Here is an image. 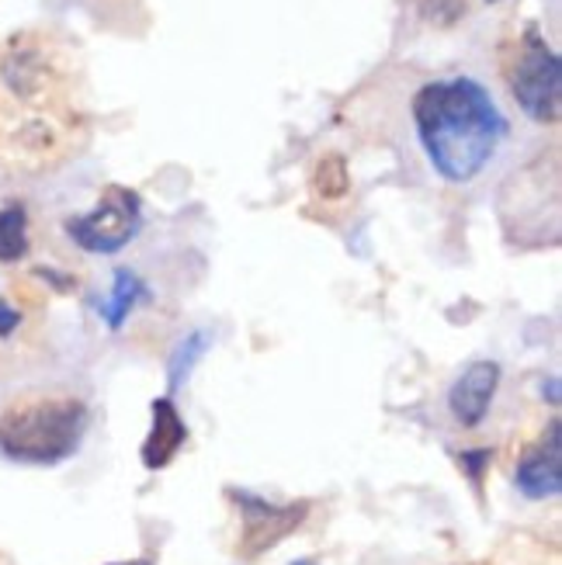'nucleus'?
Here are the masks:
<instances>
[{
	"mask_svg": "<svg viewBox=\"0 0 562 565\" xmlns=\"http://www.w3.org/2000/svg\"><path fill=\"white\" fill-rule=\"evenodd\" d=\"M112 565H150L146 558H132V562H112Z\"/></svg>",
	"mask_w": 562,
	"mask_h": 565,
	"instance_id": "f3484780",
	"label": "nucleus"
},
{
	"mask_svg": "<svg viewBox=\"0 0 562 565\" xmlns=\"http://www.w3.org/2000/svg\"><path fill=\"white\" fill-rule=\"evenodd\" d=\"M559 420L549 424V437H542L539 448H531L521 461L515 482L528 500H552L562 489V448H559Z\"/></svg>",
	"mask_w": 562,
	"mask_h": 565,
	"instance_id": "6e6552de",
	"label": "nucleus"
},
{
	"mask_svg": "<svg viewBox=\"0 0 562 565\" xmlns=\"http://www.w3.org/2000/svg\"><path fill=\"white\" fill-rule=\"evenodd\" d=\"M413 126L431 167L448 184L479 178L507 139L503 111L473 77L424 84L413 97Z\"/></svg>",
	"mask_w": 562,
	"mask_h": 565,
	"instance_id": "f03ea898",
	"label": "nucleus"
},
{
	"mask_svg": "<svg viewBox=\"0 0 562 565\" xmlns=\"http://www.w3.org/2000/svg\"><path fill=\"white\" fill-rule=\"evenodd\" d=\"M421 8L434 24H455L466 14V0H421Z\"/></svg>",
	"mask_w": 562,
	"mask_h": 565,
	"instance_id": "4468645a",
	"label": "nucleus"
},
{
	"mask_svg": "<svg viewBox=\"0 0 562 565\" xmlns=\"http://www.w3.org/2000/svg\"><path fill=\"white\" fill-rule=\"evenodd\" d=\"M87 403L63 392H32L0 409V451L21 465H60L81 448Z\"/></svg>",
	"mask_w": 562,
	"mask_h": 565,
	"instance_id": "7ed1b4c3",
	"label": "nucleus"
},
{
	"mask_svg": "<svg viewBox=\"0 0 562 565\" xmlns=\"http://www.w3.org/2000/svg\"><path fill=\"white\" fill-rule=\"evenodd\" d=\"M312 184H316V194H324V199H344L348 188H351V174H348L344 157H337V153L324 157L320 167H316Z\"/></svg>",
	"mask_w": 562,
	"mask_h": 565,
	"instance_id": "ddd939ff",
	"label": "nucleus"
},
{
	"mask_svg": "<svg viewBox=\"0 0 562 565\" xmlns=\"http://www.w3.org/2000/svg\"><path fill=\"white\" fill-rule=\"evenodd\" d=\"M233 503L240 507L243 518V537H240V552L254 558L267 548H275L278 542H285L288 534H296L303 527V521L309 518V503H267L247 489H230Z\"/></svg>",
	"mask_w": 562,
	"mask_h": 565,
	"instance_id": "423d86ee",
	"label": "nucleus"
},
{
	"mask_svg": "<svg viewBox=\"0 0 562 565\" xmlns=\"http://www.w3.org/2000/svg\"><path fill=\"white\" fill-rule=\"evenodd\" d=\"M29 254V215L21 205L0 209V260H21Z\"/></svg>",
	"mask_w": 562,
	"mask_h": 565,
	"instance_id": "f8f14e48",
	"label": "nucleus"
},
{
	"mask_svg": "<svg viewBox=\"0 0 562 565\" xmlns=\"http://www.w3.org/2000/svg\"><path fill=\"white\" fill-rule=\"evenodd\" d=\"M84 126L77 77L63 49L39 32L0 45V157L24 167L63 160Z\"/></svg>",
	"mask_w": 562,
	"mask_h": 565,
	"instance_id": "f257e3e1",
	"label": "nucleus"
},
{
	"mask_svg": "<svg viewBox=\"0 0 562 565\" xmlns=\"http://www.w3.org/2000/svg\"><path fill=\"white\" fill-rule=\"evenodd\" d=\"M500 385L497 361H473L448 388V409L462 427H479Z\"/></svg>",
	"mask_w": 562,
	"mask_h": 565,
	"instance_id": "0eeeda50",
	"label": "nucleus"
},
{
	"mask_svg": "<svg viewBox=\"0 0 562 565\" xmlns=\"http://www.w3.org/2000/svg\"><path fill=\"white\" fill-rule=\"evenodd\" d=\"M142 295H146V285L139 281V275H132L129 267H118V271H115V285H112V295H108V302L102 306L105 323H108L112 330H118V327L129 319V312L142 302Z\"/></svg>",
	"mask_w": 562,
	"mask_h": 565,
	"instance_id": "9d476101",
	"label": "nucleus"
},
{
	"mask_svg": "<svg viewBox=\"0 0 562 565\" xmlns=\"http://www.w3.org/2000/svg\"><path fill=\"white\" fill-rule=\"evenodd\" d=\"M212 348V337L205 330H194L188 333L174 351H170V361H167V382L170 388H181L188 382V375L194 372V364L205 358V351Z\"/></svg>",
	"mask_w": 562,
	"mask_h": 565,
	"instance_id": "9b49d317",
	"label": "nucleus"
},
{
	"mask_svg": "<svg viewBox=\"0 0 562 565\" xmlns=\"http://www.w3.org/2000/svg\"><path fill=\"white\" fill-rule=\"evenodd\" d=\"M486 4H500V0H486Z\"/></svg>",
	"mask_w": 562,
	"mask_h": 565,
	"instance_id": "6ab92c4d",
	"label": "nucleus"
},
{
	"mask_svg": "<svg viewBox=\"0 0 562 565\" xmlns=\"http://www.w3.org/2000/svg\"><path fill=\"white\" fill-rule=\"evenodd\" d=\"M139 230H142V202L136 191L121 184H108L102 202L87 215H77L66 223L70 239L87 254H118L139 236Z\"/></svg>",
	"mask_w": 562,
	"mask_h": 565,
	"instance_id": "39448f33",
	"label": "nucleus"
},
{
	"mask_svg": "<svg viewBox=\"0 0 562 565\" xmlns=\"http://www.w3.org/2000/svg\"><path fill=\"white\" fill-rule=\"evenodd\" d=\"M291 565H316V562H306V558H303V562H291Z\"/></svg>",
	"mask_w": 562,
	"mask_h": 565,
	"instance_id": "a211bd4d",
	"label": "nucleus"
},
{
	"mask_svg": "<svg viewBox=\"0 0 562 565\" xmlns=\"http://www.w3.org/2000/svg\"><path fill=\"white\" fill-rule=\"evenodd\" d=\"M549 399L559 403V379H549Z\"/></svg>",
	"mask_w": 562,
	"mask_h": 565,
	"instance_id": "dca6fc26",
	"label": "nucleus"
},
{
	"mask_svg": "<svg viewBox=\"0 0 562 565\" xmlns=\"http://www.w3.org/2000/svg\"><path fill=\"white\" fill-rule=\"evenodd\" d=\"M14 327H18V312L0 299V337H8V333H14Z\"/></svg>",
	"mask_w": 562,
	"mask_h": 565,
	"instance_id": "2eb2a0df",
	"label": "nucleus"
},
{
	"mask_svg": "<svg viewBox=\"0 0 562 565\" xmlns=\"http://www.w3.org/2000/svg\"><path fill=\"white\" fill-rule=\"evenodd\" d=\"M184 440H188V427L181 420L178 406L170 399H153V427L139 451L146 469H153V472L167 469V465L178 458V451L184 448Z\"/></svg>",
	"mask_w": 562,
	"mask_h": 565,
	"instance_id": "1a4fd4ad",
	"label": "nucleus"
},
{
	"mask_svg": "<svg viewBox=\"0 0 562 565\" xmlns=\"http://www.w3.org/2000/svg\"><path fill=\"white\" fill-rule=\"evenodd\" d=\"M507 84L531 121L555 126L562 115V63L539 24H528L518 39L515 60L507 63Z\"/></svg>",
	"mask_w": 562,
	"mask_h": 565,
	"instance_id": "20e7f679",
	"label": "nucleus"
}]
</instances>
